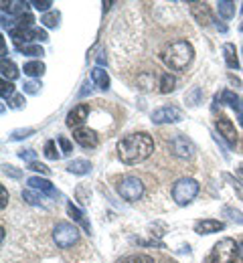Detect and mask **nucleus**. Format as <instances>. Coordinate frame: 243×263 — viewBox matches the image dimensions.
Wrapping results in <instances>:
<instances>
[{
	"label": "nucleus",
	"instance_id": "nucleus-32",
	"mask_svg": "<svg viewBox=\"0 0 243 263\" xmlns=\"http://www.w3.org/2000/svg\"><path fill=\"white\" fill-rule=\"evenodd\" d=\"M122 263H154V259L150 255H144V253H138V255H130L126 259H122Z\"/></svg>",
	"mask_w": 243,
	"mask_h": 263
},
{
	"label": "nucleus",
	"instance_id": "nucleus-41",
	"mask_svg": "<svg viewBox=\"0 0 243 263\" xmlns=\"http://www.w3.org/2000/svg\"><path fill=\"white\" fill-rule=\"evenodd\" d=\"M6 204H8V193H6V189H4V186H0V209L4 211V209H6Z\"/></svg>",
	"mask_w": 243,
	"mask_h": 263
},
{
	"label": "nucleus",
	"instance_id": "nucleus-10",
	"mask_svg": "<svg viewBox=\"0 0 243 263\" xmlns=\"http://www.w3.org/2000/svg\"><path fill=\"white\" fill-rule=\"evenodd\" d=\"M87 116H89V105H87V103H79V105H75L69 114H67V126L73 128V130L81 128V126L85 124Z\"/></svg>",
	"mask_w": 243,
	"mask_h": 263
},
{
	"label": "nucleus",
	"instance_id": "nucleus-47",
	"mask_svg": "<svg viewBox=\"0 0 243 263\" xmlns=\"http://www.w3.org/2000/svg\"><path fill=\"white\" fill-rule=\"evenodd\" d=\"M205 263H213V259H211V255H209L207 259H205Z\"/></svg>",
	"mask_w": 243,
	"mask_h": 263
},
{
	"label": "nucleus",
	"instance_id": "nucleus-16",
	"mask_svg": "<svg viewBox=\"0 0 243 263\" xmlns=\"http://www.w3.org/2000/svg\"><path fill=\"white\" fill-rule=\"evenodd\" d=\"M223 55H225V63L229 69H239V59H237V51H235V45L231 43H225L223 45Z\"/></svg>",
	"mask_w": 243,
	"mask_h": 263
},
{
	"label": "nucleus",
	"instance_id": "nucleus-22",
	"mask_svg": "<svg viewBox=\"0 0 243 263\" xmlns=\"http://www.w3.org/2000/svg\"><path fill=\"white\" fill-rule=\"evenodd\" d=\"M23 71H25V75H29V77H41V75L45 73V63H43V61H29V63H25Z\"/></svg>",
	"mask_w": 243,
	"mask_h": 263
},
{
	"label": "nucleus",
	"instance_id": "nucleus-13",
	"mask_svg": "<svg viewBox=\"0 0 243 263\" xmlns=\"http://www.w3.org/2000/svg\"><path fill=\"white\" fill-rule=\"evenodd\" d=\"M191 14L195 16V21L201 25V27H207L213 21V14H211V8L205 2H193L191 4Z\"/></svg>",
	"mask_w": 243,
	"mask_h": 263
},
{
	"label": "nucleus",
	"instance_id": "nucleus-42",
	"mask_svg": "<svg viewBox=\"0 0 243 263\" xmlns=\"http://www.w3.org/2000/svg\"><path fill=\"white\" fill-rule=\"evenodd\" d=\"M18 156H21L23 160H31V162H35V152H33V150H21Z\"/></svg>",
	"mask_w": 243,
	"mask_h": 263
},
{
	"label": "nucleus",
	"instance_id": "nucleus-5",
	"mask_svg": "<svg viewBox=\"0 0 243 263\" xmlns=\"http://www.w3.org/2000/svg\"><path fill=\"white\" fill-rule=\"evenodd\" d=\"M53 241L57 243L59 249H71L79 241V231L75 225L61 221V223H57V227L53 231Z\"/></svg>",
	"mask_w": 243,
	"mask_h": 263
},
{
	"label": "nucleus",
	"instance_id": "nucleus-3",
	"mask_svg": "<svg viewBox=\"0 0 243 263\" xmlns=\"http://www.w3.org/2000/svg\"><path fill=\"white\" fill-rule=\"evenodd\" d=\"M237 255H239V245L233 239H229V237L219 239L213 245V251H211L213 263H235Z\"/></svg>",
	"mask_w": 243,
	"mask_h": 263
},
{
	"label": "nucleus",
	"instance_id": "nucleus-44",
	"mask_svg": "<svg viewBox=\"0 0 243 263\" xmlns=\"http://www.w3.org/2000/svg\"><path fill=\"white\" fill-rule=\"evenodd\" d=\"M25 103V96H14L12 98V107H23Z\"/></svg>",
	"mask_w": 243,
	"mask_h": 263
},
{
	"label": "nucleus",
	"instance_id": "nucleus-39",
	"mask_svg": "<svg viewBox=\"0 0 243 263\" xmlns=\"http://www.w3.org/2000/svg\"><path fill=\"white\" fill-rule=\"evenodd\" d=\"M33 6H35L36 10H41V12H47V10L53 6V2H51V0H43V2H41V0H35Z\"/></svg>",
	"mask_w": 243,
	"mask_h": 263
},
{
	"label": "nucleus",
	"instance_id": "nucleus-24",
	"mask_svg": "<svg viewBox=\"0 0 243 263\" xmlns=\"http://www.w3.org/2000/svg\"><path fill=\"white\" fill-rule=\"evenodd\" d=\"M67 215H69L71 219H73V221H77V223H81V225H83V227H85V231H87V233H89V225H87V223H85V221H83V213H81V211H79V209H77V206H75V204H73V202H67Z\"/></svg>",
	"mask_w": 243,
	"mask_h": 263
},
{
	"label": "nucleus",
	"instance_id": "nucleus-1",
	"mask_svg": "<svg viewBox=\"0 0 243 263\" xmlns=\"http://www.w3.org/2000/svg\"><path fill=\"white\" fill-rule=\"evenodd\" d=\"M154 152V140L150 134L138 132V134H130L124 136L118 142V158L124 164H138L144 162L146 158H150V154Z\"/></svg>",
	"mask_w": 243,
	"mask_h": 263
},
{
	"label": "nucleus",
	"instance_id": "nucleus-48",
	"mask_svg": "<svg viewBox=\"0 0 243 263\" xmlns=\"http://www.w3.org/2000/svg\"><path fill=\"white\" fill-rule=\"evenodd\" d=\"M239 174L243 176V164H239Z\"/></svg>",
	"mask_w": 243,
	"mask_h": 263
},
{
	"label": "nucleus",
	"instance_id": "nucleus-8",
	"mask_svg": "<svg viewBox=\"0 0 243 263\" xmlns=\"http://www.w3.org/2000/svg\"><path fill=\"white\" fill-rule=\"evenodd\" d=\"M182 120V111L174 105H164L152 111V122L154 124H174Z\"/></svg>",
	"mask_w": 243,
	"mask_h": 263
},
{
	"label": "nucleus",
	"instance_id": "nucleus-2",
	"mask_svg": "<svg viewBox=\"0 0 243 263\" xmlns=\"http://www.w3.org/2000/svg\"><path fill=\"white\" fill-rule=\"evenodd\" d=\"M160 57L171 71H184L195 57V49L189 41H173L162 49Z\"/></svg>",
	"mask_w": 243,
	"mask_h": 263
},
{
	"label": "nucleus",
	"instance_id": "nucleus-6",
	"mask_svg": "<svg viewBox=\"0 0 243 263\" xmlns=\"http://www.w3.org/2000/svg\"><path fill=\"white\" fill-rule=\"evenodd\" d=\"M118 195L124 198V200H128V202L140 200L142 195H144V184H142V180L136 178V176H124L118 182Z\"/></svg>",
	"mask_w": 243,
	"mask_h": 263
},
{
	"label": "nucleus",
	"instance_id": "nucleus-46",
	"mask_svg": "<svg viewBox=\"0 0 243 263\" xmlns=\"http://www.w3.org/2000/svg\"><path fill=\"white\" fill-rule=\"evenodd\" d=\"M239 257H241V261H243V241L239 243Z\"/></svg>",
	"mask_w": 243,
	"mask_h": 263
},
{
	"label": "nucleus",
	"instance_id": "nucleus-12",
	"mask_svg": "<svg viewBox=\"0 0 243 263\" xmlns=\"http://www.w3.org/2000/svg\"><path fill=\"white\" fill-rule=\"evenodd\" d=\"M215 101L217 103H229L233 109H235V114H237V118H239V124L243 126V99L239 98V96H235L233 91H223L221 96H217L215 98Z\"/></svg>",
	"mask_w": 243,
	"mask_h": 263
},
{
	"label": "nucleus",
	"instance_id": "nucleus-49",
	"mask_svg": "<svg viewBox=\"0 0 243 263\" xmlns=\"http://www.w3.org/2000/svg\"><path fill=\"white\" fill-rule=\"evenodd\" d=\"M171 263H174V261H171Z\"/></svg>",
	"mask_w": 243,
	"mask_h": 263
},
{
	"label": "nucleus",
	"instance_id": "nucleus-4",
	"mask_svg": "<svg viewBox=\"0 0 243 263\" xmlns=\"http://www.w3.org/2000/svg\"><path fill=\"white\" fill-rule=\"evenodd\" d=\"M199 195V182L195 178H178L173 186V198L176 204L184 206L193 202L195 197Z\"/></svg>",
	"mask_w": 243,
	"mask_h": 263
},
{
	"label": "nucleus",
	"instance_id": "nucleus-38",
	"mask_svg": "<svg viewBox=\"0 0 243 263\" xmlns=\"http://www.w3.org/2000/svg\"><path fill=\"white\" fill-rule=\"evenodd\" d=\"M29 170H33V172H41V174H45V176L51 172V168H47V166L41 164V162H31V164H29Z\"/></svg>",
	"mask_w": 243,
	"mask_h": 263
},
{
	"label": "nucleus",
	"instance_id": "nucleus-45",
	"mask_svg": "<svg viewBox=\"0 0 243 263\" xmlns=\"http://www.w3.org/2000/svg\"><path fill=\"white\" fill-rule=\"evenodd\" d=\"M105 63V53H100V57H98V67H102Z\"/></svg>",
	"mask_w": 243,
	"mask_h": 263
},
{
	"label": "nucleus",
	"instance_id": "nucleus-21",
	"mask_svg": "<svg viewBox=\"0 0 243 263\" xmlns=\"http://www.w3.org/2000/svg\"><path fill=\"white\" fill-rule=\"evenodd\" d=\"M217 10H219V14L223 16V18H233L235 16V2H231V0H221V2H217Z\"/></svg>",
	"mask_w": 243,
	"mask_h": 263
},
{
	"label": "nucleus",
	"instance_id": "nucleus-36",
	"mask_svg": "<svg viewBox=\"0 0 243 263\" xmlns=\"http://www.w3.org/2000/svg\"><path fill=\"white\" fill-rule=\"evenodd\" d=\"M33 128H27V130H14L10 134V140H23V138H29L33 134Z\"/></svg>",
	"mask_w": 243,
	"mask_h": 263
},
{
	"label": "nucleus",
	"instance_id": "nucleus-27",
	"mask_svg": "<svg viewBox=\"0 0 243 263\" xmlns=\"http://www.w3.org/2000/svg\"><path fill=\"white\" fill-rule=\"evenodd\" d=\"M23 200H25V202H29V204H33V206H41V204H43V197H41V195H36V193H33L31 189L23 191Z\"/></svg>",
	"mask_w": 243,
	"mask_h": 263
},
{
	"label": "nucleus",
	"instance_id": "nucleus-25",
	"mask_svg": "<svg viewBox=\"0 0 243 263\" xmlns=\"http://www.w3.org/2000/svg\"><path fill=\"white\" fill-rule=\"evenodd\" d=\"M18 51L23 55H29V57H43L45 55L41 45H23V47H18Z\"/></svg>",
	"mask_w": 243,
	"mask_h": 263
},
{
	"label": "nucleus",
	"instance_id": "nucleus-17",
	"mask_svg": "<svg viewBox=\"0 0 243 263\" xmlns=\"http://www.w3.org/2000/svg\"><path fill=\"white\" fill-rule=\"evenodd\" d=\"M91 81L100 87V89H107L109 87V75H107V71H105L104 67H96L94 71H91Z\"/></svg>",
	"mask_w": 243,
	"mask_h": 263
},
{
	"label": "nucleus",
	"instance_id": "nucleus-33",
	"mask_svg": "<svg viewBox=\"0 0 243 263\" xmlns=\"http://www.w3.org/2000/svg\"><path fill=\"white\" fill-rule=\"evenodd\" d=\"M2 98H14V85H12V81H6V79H2Z\"/></svg>",
	"mask_w": 243,
	"mask_h": 263
},
{
	"label": "nucleus",
	"instance_id": "nucleus-40",
	"mask_svg": "<svg viewBox=\"0 0 243 263\" xmlns=\"http://www.w3.org/2000/svg\"><path fill=\"white\" fill-rule=\"evenodd\" d=\"M31 34H33V41H41V43L49 39V36H47V31H43V29H33Z\"/></svg>",
	"mask_w": 243,
	"mask_h": 263
},
{
	"label": "nucleus",
	"instance_id": "nucleus-28",
	"mask_svg": "<svg viewBox=\"0 0 243 263\" xmlns=\"http://www.w3.org/2000/svg\"><path fill=\"white\" fill-rule=\"evenodd\" d=\"M41 23H43L47 29L57 27V25H59V12H47V14L41 18Z\"/></svg>",
	"mask_w": 243,
	"mask_h": 263
},
{
	"label": "nucleus",
	"instance_id": "nucleus-14",
	"mask_svg": "<svg viewBox=\"0 0 243 263\" xmlns=\"http://www.w3.org/2000/svg\"><path fill=\"white\" fill-rule=\"evenodd\" d=\"M223 229H225V223L217 219H203V221H197L195 225V233L199 235H211V233H219Z\"/></svg>",
	"mask_w": 243,
	"mask_h": 263
},
{
	"label": "nucleus",
	"instance_id": "nucleus-29",
	"mask_svg": "<svg viewBox=\"0 0 243 263\" xmlns=\"http://www.w3.org/2000/svg\"><path fill=\"white\" fill-rule=\"evenodd\" d=\"M33 23H35V16H33L31 12H27V14L18 16V18L14 21V25H18V27H23V29H35V27H33Z\"/></svg>",
	"mask_w": 243,
	"mask_h": 263
},
{
	"label": "nucleus",
	"instance_id": "nucleus-30",
	"mask_svg": "<svg viewBox=\"0 0 243 263\" xmlns=\"http://www.w3.org/2000/svg\"><path fill=\"white\" fill-rule=\"evenodd\" d=\"M201 98H203V91H201L199 87H193V91H191V93H186V103L195 107V105H199V103H201Z\"/></svg>",
	"mask_w": 243,
	"mask_h": 263
},
{
	"label": "nucleus",
	"instance_id": "nucleus-37",
	"mask_svg": "<svg viewBox=\"0 0 243 263\" xmlns=\"http://www.w3.org/2000/svg\"><path fill=\"white\" fill-rule=\"evenodd\" d=\"M39 89H41V83H36V81H29V83H25V93H29V96H36V93H39Z\"/></svg>",
	"mask_w": 243,
	"mask_h": 263
},
{
	"label": "nucleus",
	"instance_id": "nucleus-9",
	"mask_svg": "<svg viewBox=\"0 0 243 263\" xmlns=\"http://www.w3.org/2000/svg\"><path fill=\"white\" fill-rule=\"evenodd\" d=\"M215 128L219 132V136L229 144V146H235L237 144V132H235V126L229 118H219L215 122Z\"/></svg>",
	"mask_w": 243,
	"mask_h": 263
},
{
	"label": "nucleus",
	"instance_id": "nucleus-11",
	"mask_svg": "<svg viewBox=\"0 0 243 263\" xmlns=\"http://www.w3.org/2000/svg\"><path fill=\"white\" fill-rule=\"evenodd\" d=\"M73 140L79 146H83V148H96L100 144L98 134L94 130H89V128H77V130H73Z\"/></svg>",
	"mask_w": 243,
	"mask_h": 263
},
{
	"label": "nucleus",
	"instance_id": "nucleus-19",
	"mask_svg": "<svg viewBox=\"0 0 243 263\" xmlns=\"http://www.w3.org/2000/svg\"><path fill=\"white\" fill-rule=\"evenodd\" d=\"M176 87V77L173 73H162L160 75V81H158V91L160 93H171Z\"/></svg>",
	"mask_w": 243,
	"mask_h": 263
},
{
	"label": "nucleus",
	"instance_id": "nucleus-15",
	"mask_svg": "<svg viewBox=\"0 0 243 263\" xmlns=\"http://www.w3.org/2000/svg\"><path fill=\"white\" fill-rule=\"evenodd\" d=\"M27 184L31 186V189H35V191H41V193H47L49 197H57V193H55V189H53V184L47 180V178H41V176H31L29 180H27Z\"/></svg>",
	"mask_w": 243,
	"mask_h": 263
},
{
	"label": "nucleus",
	"instance_id": "nucleus-26",
	"mask_svg": "<svg viewBox=\"0 0 243 263\" xmlns=\"http://www.w3.org/2000/svg\"><path fill=\"white\" fill-rule=\"evenodd\" d=\"M43 152H45V156H47L49 160H59V150H57V142H55V140H49V142L45 144Z\"/></svg>",
	"mask_w": 243,
	"mask_h": 263
},
{
	"label": "nucleus",
	"instance_id": "nucleus-31",
	"mask_svg": "<svg viewBox=\"0 0 243 263\" xmlns=\"http://www.w3.org/2000/svg\"><path fill=\"white\" fill-rule=\"evenodd\" d=\"M223 215H229V219H231V221H235V223L243 225L241 211H237V209H231V206H223Z\"/></svg>",
	"mask_w": 243,
	"mask_h": 263
},
{
	"label": "nucleus",
	"instance_id": "nucleus-7",
	"mask_svg": "<svg viewBox=\"0 0 243 263\" xmlns=\"http://www.w3.org/2000/svg\"><path fill=\"white\" fill-rule=\"evenodd\" d=\"M169 152L176 158H180V160H191L195 156V146L186 136L176 134L169 140Z\"/></svg>",
	"mask_w": 243,
	"mask_h": 263
},
{
	"label": "nucleus",
	"instance_id": "nucleus-18",
	"mask_svg": "<svg viewBox=\"0 0 243 263\" xmlns=\"http://www.w3.org/2000/svg\"><path fill=\"white\" fill-rule=\"evenodd\" d=\"M67 170H69L71 174L83 176V174H87V172L91 170V164H89V160H85V158H77V160H73V162H69V166H67Z\"/></svg>",
	"mask_w": 243,
	"mask_h": 263
},
{
	"label": "nucleus",
	"instance_id": "nucleus-35",
	"mask_svg": "<svg viewBox=\"0 0 243 263\" xmlns=\"http://www.w3.org/2000/svg\"><path fill=\"white\" fill-rule=\"evenodd\" d=\"M57 144L61 146V152H63L65 156H69L71 150H73V146H71L69 140H67V138H63V136H59V138H57Z\"/></svg>",
	"mask_w": 243,
	"mask_h": 263
},
{
	"label": "nucleus",
	"instance_id": "nucleus-43",
	"mask_svg": "<svg viewBox=\"0 0 243 263\" xmlns=\"http://www.w3.org/2000/svg\"><path fill=\"white\" fill-rule=\"evenodd\" d=\"M225 178H227V180H229V182H231V184H233V189H235V191H237V193H239V197L243 198V186H241V184H239V182H237V180H235V178H231V176H229V174H225Z\"/></svg>",
	"mask_w": 243,
	"mask_h": 263
},
{
	"label": "nucleus",
	"instance_id": "nucleus-34",
	"mask_svg": "<svg viewBox=\"0 0 243 263\" xmlns=\"http://www.w3.org/2000/svg\"><path fill=\"white\" fill-rule=\"evenodd\" d=\"M2 172H4L8 178H21V176H23V172H21L18 168H14V166H10V164H2Z\"/></svg>",
	"mask_w": 243,
	"mask_h": 263
},
{
	"label": "nucleus",
	"instance_id": "nucleus-20",
	"mask_svg": "<svg viewBox=\"0 0 243 263\" xmlns=\"http://www.w3.org/2000/svg\"><path fill=\"white\" fill-rule=\"evenodd\" d=\"M0 71H2V79H6V81H14L18 77V69H16V65L12 61H8V59H2Z\"/></svg>",
	"mask_w": 243,
	"mask_h": 263
},
{
	"label": "nucleus",
	"instance_id": "nucleus-23",
	"mask_svg": "<svg viewBox=\"0 0 243 263\" xmlns=\"http://www.w3.org/2000/svg\"><path fill=\"white\" fill-rule=\"evenodd\" d=\"M4 8H8L10 14H16V18L23 16V14H27V2H21V0H12L8 4L4 2Z\"/></svg>",
	"mask_w": 243,
	"mask_h": 263
}]
</instances>
